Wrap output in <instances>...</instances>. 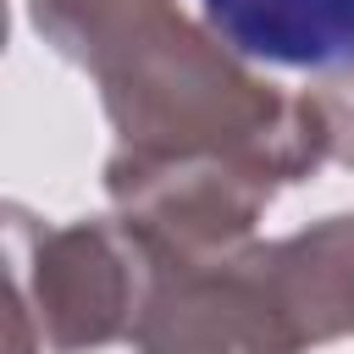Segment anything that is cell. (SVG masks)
<instances>
[{
    "label": "cell",
    "mask_w": 354,
    "mask_h": 354,
    "mask_svg": "<svg viewBox=\"0 0 354 354\" xmlns=\"http://www.w3.org/2000/svg\"><path fill=\"white\" fill-rule=\"evenodd\" d=\"M28 22L55 55L94 77L116 149L216 155L277 188L332 160L321 94L266 83L171 0H28Z\"/></svg>",
    "instance_id": "1"
},
{
    "label": "cell",
    "mask_w": 354,
    "mask_h": 354,
    "mask_svg": "<svg viewBox=\"0 0 354 354\" xmlns=\"http://www.w3.org/2000/svg\"><path fill=\"white\" fill-rule=\"evenodd\" d=\"M6 354H94L133 337L160 277V260L122 216L44 227L22 205H6Z\"/></svg>",
    "instance_id": "2"
},
{
    "label": "cell",
    "mask_w": 354,
    "mask_h": 354,
    "mask_svg": "<svg viewBox=\"0 0 354 354\" xmlns=\"http://www.w3.org/2000/svg\"><path fill=\"white\" fill-rule=\"evenodd\" d=\"M105 194L166 271V266H194V260H216V254L254 243V221L282 188L216 155L111 149Z\"/></svg>",
    "instance_id": "3"
},
{
    "label": "cell",
    "mask_w": 354,
    "mask_h": 354,
    "mask_svg": "<svg viewBox=\"0 0 354 354\" xmlns=\"http://www.w3.org/2000/svg\"><path fill=\"white\" fill-rule=\"evenodd\" d=\"M127 343L133 354H304L277 299L266 243L166 266Z\"/></svg>",
    "instance_id": "4"
},
{
    "label": "cell",
    "mask_w": 354,
    "mask_h": 354,
    "mask_svg": "<svg viewBox=\"0 0 354 354\" xmlns=\"http://www.w3.org/2000/svg\"><path fill=\"white\" fill-rule=\"evenodd\" d=\"M205 28L243 61L354 72V0H199Z\"/></svg>",
    "instance_id": "5"
},
{
    "label": "cell",
    "mask_w": 354,
    "mask_h": 354,
    "mask_svg": "<svg viewBox=\"0 0 354 354\" xmlns=\"http://www.w3.org/2000/svg\"><path fill=\"white\" fill-rule=\"evenodd\" d=\"M266 266L304 348L354 337V210L266 243Z\"/></svg>",
    "instance_id": "6"
},
{
    "label": "cell",
    "mask_w": 354,
    "mask_h": 354,
    "mask_svg": "<svg viewBox=\"0 0 354 354\" xmlns=\"http://www.w3.org/2000/svg\"><path fill=\"white\" fill-rule=\"evenodd\" d=\"M315 94H321V111H326V122H332V160L354 166V72L326 77Z\"/></svg>",
    "instance_id": "7"
}]
</instances>
